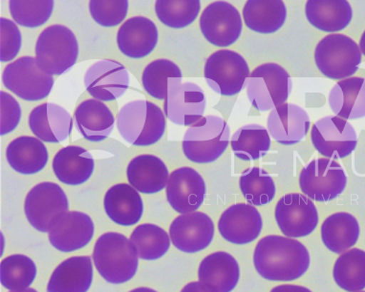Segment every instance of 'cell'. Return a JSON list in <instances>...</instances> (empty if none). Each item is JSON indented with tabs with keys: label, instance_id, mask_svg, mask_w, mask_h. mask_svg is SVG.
I'll return each instance as SVG.
<instances>
[{
	"label": "cell",
	"instance_id": "60d3db41",
	"mask_svg": "<svg viewBox=\"0 0 365 292\" xmlns=\"http://www.w3.org/2000/svg\"><path fill=\"white\" fill-rule=\"evenodd\" d=\"M36 276L35 263L25 255H12L2 260L0 265L1 285L9 291H24L32 285Z\"/></svg>",
	"mask_w": 365,
	"mask_h": 292
},
{
	"label": "cell",
	"instance_id": "c3c4849f",
	"mask_svg": "<svg viewBox=\"0 0 365 292\" xmlns=\"http://www.w3.org/2000/svg\"><path fill=\"white\" fill-rule=\"evenodd\" d=\"M359 48H361V54L365 56V31L362 33L361 41H359Z\"/></svg>",
	"mask_w": 365,
	"mask_h": 292
},
{
	"label": "cell",
	"instance_id": "e575fe53",
	"mask_svg": "<svg viewBox=\"0 0 365 292\" xmlns=\"http://www.w3.org/2000/svg\"><path fill=\"white\" fill-rule=\"evenodd\" d=\"M232 152L245 162L263 158L271 147V137L268 130L259 125H247L238 129L232 137Z\"/></svg>",
	"mask_w": 365,
	"mask_h": 292
},
{
	"label": "cell",
	"instance_id": "bcb514c9",
	"mask_svg": "<svg viewBox=\"0 0 365 292\" xmlns=\"http://www.w3.org/2000/svg\"><path fill=\"white\" fill-rule=\"evenodd\" d=\"M271 292H312V291L302 286L282 285L272 288Z\"/></svg>",
	"mask_w": 365,
	"mask_h": 292
},
{
	"label": "cell",
	"instance_id": "4fadbf2b",
	"mask_svg": "<svg viewBox=\"0 0 365 292\" xmlns=\"http://www.w3.org/2000/svg\"><path fill=\"white\" fill-rule=\"evenodd\" d=\"M165 117L176 125L192 126L198 122L206 111V97L203 90L193 83L170 80L167 99L165 100Z\"/></svg>",
	"mask_w": 365,
	"mask_h": 292
},
{
	"label": "cell",
	"instance_id": "e0dca14e",
	"mask_svg": "<svg viewBox=\"0 0 365 292\" xmlns=\"http://www.w3.org/2000/svg\"><path fill=\"white\" fill-rule=\"evenodd\" d=\"M206 184L192 167H181L170 174L167 185L168 204L180 214L195 212L204 203Z\"/></svg>",
	"mask_w": 365,
	"mask_h": 292
},
{
	"label": "cell",
	"instance_id": "2e32d148",
	"mask_svg": "<svg viewBox=\"0 0 365 292\" xmlns=\"http://www.w3.org/2000/svg\"><path fill=\"white\" fill-rule=\"evenodd\" d=\"M84 84L87 92L95 100L113 102L122 97L128 89V71L118 61H99L87 70Z\"/></svg>",
	"mask_w": 365,
	"mask_h": 292
},
{
	"label": "cell",
	"instance_id": "d4e9b609",
	"mask_svg": "<svg viewBox=\"0 0 365 292\" xmlns=\"http://www.w3.org/2000/svg\"><path fill=\"white\" fill-rule=\"evenodd\" d=\"M114 125L113 113L101 100H84L76 109V127L81 136L89 142H99L108 139L113 131Z\"/></svg>",
	"mask_w": 365,
	"mask_h": 292
},
{
	"label": "cell",
	"instance_id": "5bb4252c",
	"mask_svg": "<svg viewBox=\"0 0 365 292\" xmlns=\"http://www.w3.org/2000/svg\"><path fill=\"white\" fill-rule=\"evenodd\" d=\"M202 33L210 43L226 48L235 43L243 30L240 11L229 2H212L200 16Z\"/></svg>",
	"mask_w": 365,
	"mask_h": 292
},
{
	"label": "cell",
	"instance_id": "52a82bcc",
	"mask_svg": "<svg viewBox=\"0 0 365 292\" xmlns=\"http://www.w3.org/2000/svg\"><path fill=\"white\" fill-rule=\"evenodd\" d=\"M247 95L260 112L274 110L287 102L292 90L290 75L277 63L257 67L247 81Z\"/></svg>",
	"mask_w": 365,
	"mask_h": 292
},
{
	"label": "cell",
	"instance_id": "7c38bea8",
	"mask_svg": "<svg viewBox=\"0 0 365 292\" xmlns=\"http://www.w3.org/2000/svg\"><path fill=\"white\" fill-rule=\"evenodd\" d=\"M311 142L317 152L331 160L351 155L358 145L355 129L347 120L328 116L317 120L312 127Z\"/></svg>",
	"mask_w": 365,
	"mask_h": 292
},
{
	"label": "cell",
	"instance_id": "8992f818",
	"mask_svg": "<svg viewBox=\"0 0 365 292\" xmlns=\"http://www.w3.org/2000/svg\"><path fill=\"white\" fill-rule=\"evenodd\" d=\"M361 48L350 36L331 33L317 43L314 61L317 69L330 80H346L361 63Z\"/></svg>",
	"mask_w": 365,
	"mask_h": 292
},
{
	"label": "cell",
	"instance_id": "cb8c5ba5",
	"mask_svg": "<svg viewBox=\"0 0 365 292\" xmlns=\"http://www.w3.org/2000/svg\"><path fill=\"white\" fill-rule=\"evenodd\" d=\"M200 283L215 292H232L240 278L237 261L227 252H215L205 258L199 266Z\"/></svg>",
	"mask_w": 365,
	"mask_h": 292
},
{
	"label": "cell",
	"instance_id": "ffe728a7",
	"mask_svg": "<svg viewBox=\"0 0 365 292\" xmlns=\"http://www.w3.org/2000/svg\"><path fill=\"white\" fill-rule=\"evenodd\" d=\"M262 224V217L254 206L237 204L225 210L219 219L218 229L225 240L246 245L258 238Z\"/></svg>",
	"mask_w": 365,
	"mask_h": 292
},
{
	"label": "cell",
	"instance_id": "83f0119b",
	"mask_svg": "<svg viewBox=\"0 0 365 292\" xmlns=\"http://www.w3.org/2000/svg\"><path fill=\"white\" fill-rule=\"evenodd\" d=\"M103 204L108 217L120 226L136 224L144 213L141 196L138 191L128 184H119L109 188Z\"/></svg>",
	"mask_w": 365,
	"mask_h": 292
},
{
	"label": "cell",
	"instance_id": "f546056e",
	"mask_svg": "<svg viewBox=\"0 0 365 292\" xmlns=\"http://www.w3.org/2000/svg\"><path fill=\"white\" fill-rule=\"evenodd\" d=\"M309 24L325 33H338L350 24L353 10L346 0H309L305 5Z\"/></svg>",
	"mask_w": 365,
	"mask_h": 292
},
{
	"label": "cell",
	"instance_id": "9c48e42d",
	"mask_svg": "<svg viewBox=\"0 0 365 292\" xmlns=\"http://www.w3.org/2000/svg\"><path fill=\"white\" fill-rule=\"evenodd\" d=\"M347 176L344 167L335 160L316 159L303 168L299 187L306 197L317 202L335 200L344 192Z\"/></svg>",
	"mask_w": 365,
	"mask_h": 292
},
{
	"label": "cell",
	"instance_id": "ac0fdd59",
	"mask_svg": "<svg viewBox=\"0 0 365 292\" xmlns=\"http://www.w3.org/2000/svg\"><path fill=\"white\" fill-rule=\"evenodd\" d=\"M170 235L174 246L186 254H196L210 245L215 224L203 212H192L177 217L171 224Z\"/></svg>",
	"mask_w": 365,
	"mask_h": 292
},
{
	"label": "cell",
	"instance_id": "6da1fadb",
	"mask_svg": "<svg viewBox=\"0 0 365 292\" xmlns=\"http://www.w3.org/2000/svg\"><path fill=\"white\" fill-rule=\"evenodd\" d=\"M254 264L264 279L289 282L299 279L308 271L310 254L299 241L269 235L258 241Z\"/></svg>",
	"mask_w": 365,
	"mask_h": 292
},
{
	"label": "cell",
	"instance_id": "74e56055",
	"mask_svg": "<svg viewBox=\"0 0 365 292\" xmlns=\"http://www.w3.org/2000/svg\"><path fill=\"white\" fill-rule=\"evenodd\" d=\"M130 240L143 260L154 261L167 254L170 240L167 231L153 224L137 226L132 232Z\"/></svg>",
	"mask_w": 365,
	"mask_h": 292
},
{
	"label": "cell",
	"instance_id": "7bdbcfd3",
	"mask_svg": "<svg viewBox=\"0 0 365 292\" xmlns=\"http://www.w3.org/2000/svg\"><path fill=\"white\" fill-rule=\"evenodd\" d=\"M128 0H91L89 12L94 21L103 27H114L122 24L128 15Z\"/></svg>",
	"mask_w": 365,
	"mask_h": 292
},
{
	"label": "cell",
	"instance_id": "f907efd6",
	"mask_svg": "<svg viewBox=\"0 0 365 292\" xmlns=\"http://www.w3.org/2000/svg\"><path fill=\"white\" fill-rule=\"evenodd\" d=\"M11 292H38L35 291L34 288H26L24 289V291H11Z\"/></svg>",
	"mask_w": 365,
	"mask_h": 292
},
{
	"label": "cell",
	"instance_id": "f35d334b",
	"mask_svg": "<svg viewBox=\"0 0 365 292\" xmlns=\"http://www.w3.org/2000/svg\"><path fill=\"white\" fill-rule=\"evenodd\" d=\"M201 10L199 0H157V18L165 26L182 29L190 26L197 19Z\"/></svg>",
	"mask_w": 365,
	"mask_h": 292
},
{
	"label": "cell",
	"instance_id": "ba28073f",
	"mask_svg": "<svg viewBox=\"0 0 365 292\" xmlns=\"http://www.w3.org/2000/svg\"><path fill=\"white\" fill-rule=\"evenodd\" d=\"M204 75L210 88L217 94L235 95L245 88L251 73L242 56L224 49L207 58Z\"/></svg>",
	"mask_w": 365,
	"mask_h": 292
},
{
	"label": "cell",
	"instance_id": "4316f807",
	"mask_svg": "<svg viewBox=\"0 0 365 292\" xmlns=\"http://www.w3.org/2000/svg\"><path fill=\"white\" fill-rule=\"evenodd\" d=\"M126 176L129 184L139 192L155 194L167 187L170 171L158 157L143 154L129 162Z\"/></svg>",
	"mask_w": 365,
	"mask_h": 292
},
{
	"label": "cell",
	"instance_id": "b9f144b4",
	"mask_svg": "<svg viewBox=\"0 0 365 292\" xmlns=\"http://www.w3.org/2000/svg\"><path fill=\"white\" fill-rule=\"evenodd\" d=\"M54 5L53 0H10L9 9L16 24L36 28L49 21Z\"/></svg>",
	"mask_w": 365,
	"mask_h": 292
},
{
	"label": "cell",
	"instance_id": "ee69618b",
	"mask_svg": "<svg viewBox=\"0 0 365 292\" xmlns=\"http://www.w3.org/2000/svg\"><path fill=\"white\" fill-rule=\"evenodd\" d=\"M0 61L1 63H9L19 55L21 51L22 36L18 25L10 19H0Z\"/></svg>",
	"mask_w": 365,
	"mask_h": 292
},
{
	"label": "cell",
	"instance_id": "44dd1931",
	"mask_svg": "<svg viewBox=\"0 0 365 292\" xmlns=\"http://www.w3.org/2000/svg\"><path fill=\"white\" fill-rule=\"evenodd\" d=\"M310 125V118L304 109L293 103H284L274 108L267 120L269 134L282 145L302 142L307 136Z\"/></svg>",
	"mask_w": 365,
	"mask_h": 292
},
{
	"label": "cell",
	"instance_id": "8d00e7d4",
	"mask_svg": "<svg viewBox=\"0 0 365 292\" xmlns=\"http://www.w3.org/2000/svg\"><path fill=\"white\" fill-rule=\"evenodd\" d=\"M240 187L244 197L254 207H263L274 200L277 188L274 179L262 168H249L240 177Z\"/></svg>",
	"mask_w": 365,
	"mask_h": 292
},
{
	"label": "cell",
	"instance_id": "f6af8a7d",
	"mask_svg": "<svg viewBox=\"0 0 365 292\" xmlns=\"http://www.w3.org/2000/svg\"><path fill=\"white\" fill-rule=\"evenodd\" d=\"M21 115V108L18 100L6 92H0V134L1 136L11 133L18 127Z\"/></svg>",
	"mask_w": 365,
	"mask_h": 292
},
{
	"label": "cell",
	"instance_id": "30bf717a",
	"mask_svg": "<svg viewBox=\"0 0 365 292\" xmlns=\"http://www.w3.org/2000/svg\"><path fill=\"white\" fill-rule=\"evenodd\" d=\"M2 83L21 99L38 102L48 97L55 80L39 68L36 58L22 57L5 67Z\"/></svg>",
	"mask_w": 365,
	"mask_h": 292
},
{
	"label": "cell",
	"instance_id": "277c9868",
	"mask_svg": "<svg viewBox=\"0 0 365 292\" xmlns=\"http://www.w3.org/2000/svg\"><path fill=\"white\" fill-rule=\"evenodd\" d=\"M231 140V128L217 116L202 118L190 126L182 140V151L190 162L210 164L223 155Z\"/></svg>",
	"mask_w": 365,
	"mask_h": 292
},
{
	"label": "cell",
	"instance_id": "836d02e7",
	"mask_svg": "<svg viewBox=\"0 0 365 292\" xmlns=\"http://www.w3.org/2000/svg\"><path fill=\"white\" fill-rule=\"evenodd\" d=\"M359 238V221L350 213H335L322 224V241L334 254H344L356 245Z\"/></svg>",
	"mask_w": 365,
	"mask_h": 292
},
{
	"label": "cell",
	"instance_id": "7dc6e473",
	"mask_svg": "<svg viewBox=\"0 0 365 292\" xmlns=\"http://www.w3.org/2000/svg\"><path fill=\"white\" fill-rule=\"evenodd\" d=\"M181 292H215L200 282H192L187 283Z\"/></svg>",
	"mask_w": 365,
	"mask_h": 292
},
{
	"label": "cell",
	"instance_id": "ab89813d",
	"mask_svg": "<svg viewBox=\"0 0 365 292\" xmlns=\"http://www.w3.org/2000/svg\"><path fill=\"white\" fill-rule=\"evenodd\" d=\"M182 80L179 66L173 61L160 58L148 64L143 73L142 83L145 91L157 100L167 99L168 81Z\"/></svg>",
	"mask_w": 365,
	"mask_h": 292
},
{
	"label": "cell",
	"instance_id": "d590c367",
	"mask_svg": "<svg viewBox=\"0 0 365 292\" xmlns=\"http://www.w3.org/2000/svg\"><path fill=\"white\" fill-rule=\"evenodd\" d=\"M333 276L336 285L345 291H364L365 288V251L353 249L342 254L336 261Z\"/></svg>",
	"mask_w": 365,
	"mask_h": 292
},
{
	"label": "cell",
	"instance_id": "f1b7e54d",
	"mask_svg": "<svg viewBox=\"0 0 365 292\" xmlns=\"http://www.w3.org/2000/svg\"><path fill=\"white\" fill-rule=\"evenodd\" d=\"M328 103L336 117L345 120L365 118V78L339 80L331 89Z\"/></svg>",
	"mask_w": 365,
	"mask_h": 292
},
{
	"label": "cell",
	"instance_id": "7402d4cb",
	"mask_svg": "<svg viewBox=\"0 0 365 292\" xmlns=\"http://www.w3.org/2000/svg\"><path fill=\"white\" fill-rule=\"evenodd\" d=\"M158 41L159 33L155 24L145 16L128 19L117 33L120 51L130 58L148 57L155 49Z\"/></svg>",
	"mask_w": 365,
	"mask_h": 292
},
{
	"label": "cell",
	"instance_id": "681fc988",
	"mask_svg": "<svg viewBox=\"0 0 365 292\" xmlns=\"http://www.w3.org/2000/svg\"><path fill=\"white\" fill-rule=\"evenodd\" d=\"M129 292H157L154 291V289L148 288H138L136 289H133V291Z\"/></svg>",
	"mask_w": 365,
	"mask_h": 292
},
{
	"label": "cell",
	"instance_id": "603a6c76",
	"mask_svg": "<svg viewBox=\"0 0 365 292\" xmlns=\"http://www.w3.org/2000/svg\"><path fill=\"white\" fill-rule=\"evenodd\" d=\"M29 126L36 137L45 142H63L73 129L71 115L56 103L36 106L29 115Z\"/></svg>",
	"mask_w": 365,
	"mask_h": 292
},
{
	"label": "cell",
	"instance_id": "d6986e66",
	"mask_svg": "<svg viewBox=\"0 0 365 292\" xmlns=\"http://www.w3.org/2000/svg\"><path fill=\"white\" fill-rule=\"evenodd\" d=\"M94 224L86 213L68 212L52 221L49 229L51 245L61 252L78 251L93 238Z\"/></svg>",
	"mask_w": 365,
	"mask_h": 292
},
{
	"label": "cell",
	"instance_id": "1f68e13d",
	"mask_svg": "<svg viewBox=\"0 0 365 292\" xmlns=\"http://www.w3.org/2000/svg\"><path fill=\"white\" fill-rule=\"evenodd\" d=\"M8 164L18 173L33 175L44 170L48 162V151L38 137L22 136L16 137L8 145Z\"/></svg>",
	"mask_w": 365,
	"mask_h": 292
},
{
	"label": "cell",
	"instance_id": "d6a6232c",
	"mask_svg": "<svg viewBox=\"0 0 365 292\" xmlns=\"http://www.w3.org/2000/svg\"><path fill=\"white\" fill-rule=\"evenodd\" d=\"M243 18L250 30L274 33L284 25L287 9L282 0H249L243 8Z\"/></svg>",
	"mask_w": 365,
	"mask_h": 292
},
{
	"label": "cell",
	"instance_id": "5b68a950",
	"mask_svg": "<svg viewBox=\"0 0 365 292\" xmlns=\"http://www.w3.org/2000/svg\"><path fill=\"white\" fill-rule=\"evenodd\" d=\"M35 53L36 63L42 71L51 75H63L77 63L78 39L64 25H52L39 35Z\"/></svg>",
	"mask_w": 365,
	"mask_h": 292
},
{
	"label": "cell",
	"instance_id": "816d5d0a",
	"mask_svg": "<svg viewBox=\"0 0 365 292\" xmlns=\"http://www.w3.org/2000/svg\"><path fill=\"white\" fill-rule=\"evenodd\" d=\"M359 292H365V291H359Z\"/></svg>",
	"mask_w": 365,
	"mask_h": 292
},
{
	"label": "cell",
	"instance_id": "8fae6325",
	"mask_svg": "<svg viewBox=\"0 0 365 292\" xmlns=\"http://www.w3.org/2000/svg\"><path fill=\"white\" fill-rule=\"evenodd\" d=\"M66 194L60 185L44 182L35 185L25 199L24 212L31 226L41 232H49L52 221L68 212Z\"/></svg>",
	"mask_w": 365,
	"mask_h": 292
},
{
	"label": "cell",
	"instance_id": "484cf974",
	"mask_svg": "<svg viewBox=\"0 0 365 292\" xmlns=\"http://www.w3.org/2000/svg\"><path fill=\"white\" fill-rule=\"evenodd\" d=\"M53 170L58 181L67 185H81L94 172L92 154L81 146L69 145L58 151L53 160Z\"/></svg>",
	"mask_w": 365,
	"mask_h": 292
},
{
	"label": "cell",
	"instance_id": "3957f363",
	"mask_svg": "<svg viewBox=\"0 0 365 292\" xmlns=\"http://www.w3.org/2000/svg\"><path fill=\"white\" fill-rule=\"evenodd\" d=\"M117 128L123 139L135 146L158 142L165 131L162 109L148 100H133L123 105L117 117Z\"/></svg>",
	"mask_w": 365,
	"mask_h": 292
},
{
	"label": "cell",
	"instance_id": "4dcf8cb0",
	"mask_svg": "<svg viewBox=\"0 0 365 292\" xmlns=\"http://www.w3.org/2000/svg\"><path fill=\"white\" fill-rule=\"evenodd\" d=\"M93 280L89 256L71 257L61 263L50 278L48 292H87Z\"/></svg>",
	"mask_w": 365,
	"mask_h": 292
},
{
	"label": "cell",
	"instance_id": "9a60e30c",
	"mask_svg": "<svg viewBox=\"0 0 365 292\" xmlns=\"http://www.w3.org/2000/svg\"><path fill=\"white\" fill-rule=\"evenodd\" d=\"M274 216L280 230L288 238L310 235L319 224V212L314 202L303 194L283 196L277 202Z\"/></svg>",
	"mask_w": 365,
	"mask_h": 292
},
{
	"label": "cell",
	"instance_id": "7a4b0ae2",
	"mask_svg": "<svg viewBox=\"0 0 365 292\" xmlns=\"http://www.w3.org/2000/svg\"><path fill=\"white\" fill-rule=\"evenodd\" d=\"M138 258L133 243L116 232L101 236L93 251L95 266L101 276L113 285L128 282L135 276Z\"/></svg>",
	"mask_w": 365,
	"mask_h": 292
}]
</instances>
